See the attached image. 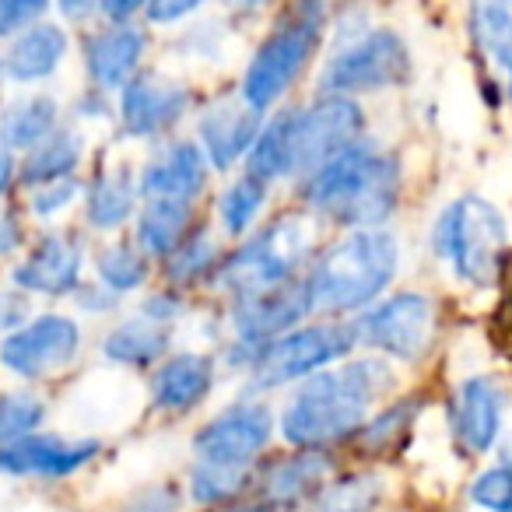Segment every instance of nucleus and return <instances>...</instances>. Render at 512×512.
Masks as SVG:
<instances>
[{"label": "nucleus", "mask_w": 512, "mask_h": 512, "mask_svg": "<svg viewBox=\"0 0 512 512\" xmlns=\"http://www.w3.org/2000/svg\"><path fill=\"white\" fill-rule=\"evenodd\" d=\"M397 372L383 355L344 358L302 379L281 411L278 432L292 449H330L351 439L376 404L390 397Z\"/></svg>", "instance_id": "1"}, {"label": "nucleus", "mask_w": 512, "mask_h": 512, "mask_svg": "<svg viewBox=\"0 0 512 512\" xmlns=\"http://www.w3.org/2000/svg\"><path fill=\"white\" fill-rule=\"evenodd\" d=\"M400 186L404 172L397 155L365 134L299 179L306 211L341 228L386 225L400 204Z\"/></svg>", "instance_id": "2"}, {"label": "nucleus", "mask_w": 512, "mask_h": 512, "mask_svg": "<svg viewBox=\"0 0 512 512\" xmlns=\"http://www.w3.org/2000/svg\"><path fill=\"white\" fill-rule=\"evenodd\" d=\"M400 271V242L386 225L344 228L341 239L323 246L306 271L316 313L348 316L383 299Z\"/></svg>", "instance_id": "3"}, {"label": "nucleus", "mask_w": 512, "mask_h": 512, "mask_svg": "<svg viewBox=\"0 0 512 512\" xmlns=\"http://www.w3.org/2000/svg\"><path fill=\"white\" fill-rule=\"evenodd\" d=\"M316 253H320V218L309 211H288L246 235V242L235 253L221 256L218 271L211 274L207 285L235 299L256 288L302 278Z\"/></svg>", "instance_id": "4"}, {"label": "nucleus", "mask_w": 512, "mask_h": 512, "mask_svg": "<svg viewBox=\"0 0 512 512\" xmlns=\"http://www.w3.org/2000/svg\"><path fill=\"white\" fill-rule=\"evenodd\" d=\"M323 0H295L271 36L256 46L242 74L239 99L264 116L299 85L323 39Z\"/></svg>", "instance_id": "5"}, {"label": "nucleus", "mask_w": 512, "mask_h": 512, "mask_svg": "<svg viewBox=\"0 0 512 512\" xmlns=\"http://www.w3.org/2000/svg\"><path fill=\"white\" fill-rule=\"evenodd\" d=\"M505 246H509V225H505L502 211L477 193L456 197L435 218V256L453 271V278L467 281L474 288L495 285Z\"/></svg>", "instance_id": "6"}, {"label": "nucleus", "mask_w": 512, "mask_h": 512, "mask_svg": "<svg viewBox=\"0 0 512 512\" xmlns=\"http://www.w3.org/2000/svg\"><path fill=\"white\" fill-rule=\"evenodd\" d=\"M313 313L316 306H313V292L306 285V274L228 299V327H232V337H228L225 365L246 372L267 344L278 341L288 330H295L299 323H306Z\"/></svg>", "instance_id": "7"}, {"label": "nucleus", "mask_w": 512, "mask_h": 512, "mask_svg": "<svg viewBox=\"0 0 512 512\" xmlns=\"http://www.w3.org/2000/svg\"><path fill=\"white\" fill-rule=\"evenodd\" d=\"M85 327L64 309H36L8 337H0V372L18 386H43L78 365Z\"/></svg>", "instance_id": "8"}, {"label": "nucleus", "mask_w": 512, "mask_h": 512, "mask_svg": "<svg viewBox=\"0 0 512 512\" xmlns=\"http://www.w3.org/2000/svg\"><path fill=\"white\" fill-rule=\"evenodd\" d=\"M355 348L358 341L351 320H337V316L306 320L288 334H281L278 341H271L253 358V365L246 369L249 386L256 393L278 390V386H299L302 379L316 376L327 365L344 362Z\"/></svg>", "instance_id": "9"}, {"label": "nucleus", "mask_w": 512, "mask_h": 512, "mask_svg": "<svg viewBox=\"0 0 512 512\" xmlns=\"http://www.w3.org/2000/svg\"><path fill=\"white\" fill-rule=\"evenodd\" d=\"M274 439V414L260 397H242L221 407L207 425L197 428L190 442L193 467L218 470V474L253 477L264 463V453Z\"/></svg>", "instance_id": "10"}, {"label": "nucleus", "mask_w": 512, "mask_h": 512, "mask_svg": "<svg viewBox=\"0 0 512 512\" xmlns=\"http://www.w3.org/2000/svg\"><path fill=\"white\" fill-rule=\"evenodd\" d=\"M88 239L74 228L50 225L29 239L15 264L8 267V285L25 292L32 302H71L85 281Z\"/></svg>", "instance_id": "11"}, {"label": "nucleus", "mask_w": 512, "mask_h": 512, "mask_svg": "<svg viewBox=\"0 0 512 512\" xmlns=\"http://www.w3.org/2000/svg\"><path fill=\"white\" fill-rule=\"evenodd\" d=\"M411 71V50L393 29H369L334 53L320 71V95H358L386 92L400 85Z\"/></svg>", "instance_id": "12"}, {"label": "nucleus", "mask_w": 512, "mask_h": 512, "mask_svg": "<svg viewBox=\"0 0 512 512\" xmlns=\"http://www.w3.org/2000/svg\"><path fill=\"white\" fill-rule=\"evenodd\" d=\"M355 341L393 362H418L435 344V302L421 292H393L351 320Z\"/></svg>", "instance_id": "13"}, {"label": "nucleus", "mask_w": 512, "mask_h": 512, "mask_svg": "<svg viewBox=\"0 0 512 512\" xmlns=\"http://www.w3.org/2000/svg\"><path fill=\"white\" fill-rule=\"evenodd\" d=\"M102 456V439L95 435H64L53 428L25 435L0 449V477L8 481L64 484L88 470Z\"/></svg>", "instance_id": "14"}, {"label": "nucleus", "mask_w": 512, "mask_h": 512, "mask_svg": "<svg viewBox=\"0 0 512 512\" xmlns=\"http://www.w3.org/2000/svg\"><path fill=\"white\" fill-rule=\"evenodd\" d=\"M193 106V95L183 81L158 71H141L113 95V120L130 141H158L179 127Z\"/></svg>", "instance_id": "15"}, {"label": "nucleus", "mask_w": 512, "mask_h": 512, "mask_svg": "<svg viewBox=\"0 0 512 512\" xmlns=\"http://www.w3.org/2000/svg\"><path fill=\"white\" fill-rule=\"evenodd\" d=\"M365 116L355 99L344 95H316L309 106L292 109V148H295V179L309 176L334 151L362 137Z\"/></svg>", "instance_id": "16"}, {"label": "nucleus", "mask_w": 512, "mask_h": 512, "mask_svg": "<svg viewBox=\"0 0 512 512\" xmlns=\"http://www.w3.org/2000/svg\"><path fill=\"white\" fill-rule=\"evenodd\" d=\"M151 36L141 22H95L81 32L78 53L88 85L116 95L130 78L144 71Z\"/></svg>", "instance_id": "17"}, {"label": "nucleus", "mask_w": 512, "mask_h": 512, "mask_svg": "<svg viewBox=\"0 0 512 512\" xmlns=\"http://www.w3.org/2000/svg\"><path fill=\"white\" fill-rule=\"evenodd\" d=\"M334 470L337 460L330 449H292L256 467L249 495H256V505H264L267 512L295 509L302 502H316L320 491L334 481Z\"/></svg>", "instance_id": "18"}, {"label": "nucleus", "mask_w": 512, "mask_h": 512, "mask_svg": "<svg viewBox=\"0 0 512 512\" xmlns=\"http://www.w3.org/2000/svg\"><path fill=\"white\" fill-rule=\"evenodd\" d=\"M74 50L71 25L60 18H43L29 25L8 43H0V64H4V81L8 88H43L64 71L67 57Z\"/></svg>", "instance_id": "19"}, {"label": "nucleus", "mask_w": 512, "mask_h": 512, "mask_svg": "<svg viewBox=\"0 0 512 512\" xmlns=\"http://www.w3.org/2000/svg\"><path fill=\"white\" fill-rule=\"evenodd\" d=\"M505 407H509V390L498 376L481 372V376L463 379L449 404L456 446H463L467 456H488L502 439Z\"/></svg>", "instance_id": "20"}, {"label": "nucleus", "mask_w": 512, "mask_h": 512, "mask_svg": "<svg viewBox=\"0 0 512 512\" xmlns=\"http://www.w3.org/2000/svg\"><path fill=\"white\" fill-rule=\"evenodd\" d=\"M211 183V165L197 141H165L155 144L144 165L137 169V186L144 197H169L197 204Z\"/></svg>", "instance_id": "21"}, {"label": "nucleus", "mask_w": 512, "mask_h": 512, "mask_svg": "<svg viewBox=\"0 0 512 512\" xmlns=\"http://www.w3.org/2000/svg\"><path fill=\"white\" fill-rule=\"evenodd\" d=\"M214 379H218V362L204 351H179V355H165L162 362L151 369L148 397L158 414H190L211 397Z\"/></svg>", "instance_id": "22"}, {"label": "nucleus", "mask_w": 512, "mask_h": 512, "mask_svg": "<svg viewBox=\"0 0 512 512\" xmlns=\"http://www.w3.org/2000/svg\"><path fill=\"white\" fill-rule=\"evenodd\" d=\"M260 127H264V116L242 99H218L197 120V144L211 169L228 172L246 162Z\"/></svg>", "instance_id": "23"}, {"label": "nucleus", "mask_w": 512, "mask_h": 512, "mask_svg": "<svg viewBox=\"0 0 512 512\" xmlns=\"http://www.w3.org/2000/svg\"><path fill=\"white\" fill-rule=\"evenodd\" d=\"M67 123V109L50 88H15L0 99V141L15 155L43 144Z\"/></svg>", "instance_id": "24"}, {"label": "nucleus", "mask_w": 512, "mask_h": 512, "mask_svg": "<svg viewBox=\"0 0 512 512\" xmlns=\"http://www.w3.org/2000/svg\"><path fill=\"white\" fill-rule=\"evenodd\" d=\"M137 207H141V186H137V172L123 169V165H109L99 169L92 179H85V193H81V221L92 235H116L134 221Z\"/></svg>", "instance_id": "25"}, {"label": "nucleus", "mask_w": 512, "mask_h": 512, "mask_svg": "<svg viewBox=\"0 0 512 512\" xmlns=\"http://www.w3.org/2000/svg\"><path fill=\"white\" fill-rule=\"evenodd\" d=\"M467 29L481 64L512 99V0H470Z\"/></svg>", "instance_id": "26"}, {"label": "nucleus", "mask_w": 512, "mask_h": 512, "mask_svg": "<svg viewBox=\"0 0 512 512\" xmlns=\"http://www.w3.org/2000/svg\"><path fill=\"white\" fill-rule=\"evenodd\" d=\"M88 158V137L78 123L67 120L60 130H53L43 144L18 155V193L32 186L53 183V179L81 176V165Z\"/></svg>", "instance_id": "27"}, {"label": "nucleus", "mask_w": 512, "mask_h": 512, "mask_svg": "<svg viewBox=\"0 0 512 512\" xmlns=\"http://www.w3.org/2000/svg\"><path fill=\"white\" fill-rule=\"evenodd\" d=\"M172 348V327L148 320L144 313H130L102 334V358L120 369H155Z\"/></svg>", "instance_id": "28"}, {"label": "nucleus", "mask_w": 512, "mask_h": 512, "mask_svg": "<svg viewBox=\"0 0 512 512\" xmlns=\"http://www.w3.org/2000/svg\"><path fill=\"white\" fill-rule=\"evenodd\" d=\"M197 225V204L169 197H144L134 214V242L148 260H165Z\"/></svg>", "instance_id": "29"}, {"label": "nucleus", "mask_w": 512, "mask_h": 512, "mask_svg": "<svg viewBox=\"0 0 512 512\" xmlns=\"http://www.w3.org/2000/svg\"><path fill=\"white\" fill-rule=\"evenodd\" d=\"M92 267H95V281L106 285L116 299H130V295H141L151 281V264L148 256L137 249L134 239H109L95 249L92 256Z\"/></svg>", "instance_id": "30"}, {"label": "nucleus", "mask_w": 512, "mask_h": 512, "mask_svg": "<svg viewBox=\"0 0 512 512\" xmlns=\"http://www.w3.org/2000/svg\"><path fill=\"white\" fill-rule=\"evenodd\" d=\"M218 264H221L218 239H214V232L207 225H193L190 235L162 260L165 278H169V285L179 288V292L200 285V281H211Z\"/></svg>", "instance_id": "31"}, {"label": "nucleus", "mask_w": 512, "mask_h": 512, "mask_svg": "<svg viewBox=\"0 0 512 512\" xmlns=\"http://www.w3.org/2000/svg\"><path fill=\"white\" fill-rule=\"evenodd\" d=\"M46 421H50V400L36 386L0 390V449L46 428Z\"/></svg>", "instance_id": "32"}, {"label": "nucleus", "mask_w": 512, "mask_h": 512, "mask_svg": "<svg viewBox=\"0 0 512 512\" xmlns=\"http://www.w3.org/2000/svg\"><path fill=\"white\" fill-rule=\"evenodd\" d=\"M267 193H271V186L260 183V179L249 176V172H242L239 179H232V183L225 186V193L218 197V221H221V228H225L232 239L246 235L249 228L256 225L260 211L267 207Z\"/></svg>", "instance_id": "33"}, {"label": "nucleus", "mask_w": 512, "mask_h": 512, "mask_svg": "<svg viewBox=\"0 0 512 512\" xmlns=\"http://www.w3.org/2000/svg\"><path fill=\"white\" fill-rule=\"evenodd\" d=\"M418 411H421L418 400H397V404H386L383 411L372 414V418L365 421L351 439L358 442L362 453L379 456V453H386V449H393V446L404 442V435L411 432V425L418 421Z\"/></svg>", "instance_id": "34"}, {"label": "nucleus", "mask_w": 512, "mask_h": 512, "mask_svg": "<svg viewBox=\"0 0 512 512\" xmlns=\"http://www.w3.org/2000/svg\"><path fill=\"white\" fill-rule=\"evenodd\" d=\"M81 193H85V179L81 176H67V179H53V183L32 186L22 190V211L32 225H57L64 214H71L74 207H81Z\"/></svg>", "instance_id": "35"}, {"label": "nucleus", "mask_w": 512, "mask_h": 512, "mask_svg": "<svg viewBox=\"0 0 512 512\" xmlns=\"http://www.w3.org/2000/svg\"><path fill=\"white\" fill-rule=\"evenodd\" d=\"M379 477L372 474H344V477H334L327 488L320 491L316 505L323 512H369L379 498V488H376Z\"/></svg>", "instance_id": "36"}, {"label": "nucleus", "mask_w": 512, "mask_h": 512, "mask_svg": "<svg viewBox=\"0 0 512 512\" xmlns=\"http://www.w3.org/2000/svg\"><path fill=\"white\" fill-rule=\"evenodd\" d=\"M470 498L484 512H512V456H502L495 467L481 470L470 484Z\"/></svg>", "instance_id": "37"}, {"label": "nucleus", "mask_w": 512, "mask_h": 512, "mask_svg": "<svg viewBox=\"0 0 512 512\" xmlns=\"http://www.w3.org/2000/svg\"><path fill=\"white\" fill-rule=\"evenodd\" d=\"M32 239V221L25 218L22 204L0 207V267H11Z\"/></svg>", "instance_id": "38"}, {"label": "nucleus", "mask_w": 512, "mask_h": 512, "mask_svg": "<svg viewBox=\"0 0 512 512\" xmlns=\"http://www.w3.org/2000/svg\"><path fill=\"white\" fill-rule=\"evenodd\" d=\"M53 15V0H0V43Z\"/></svg>", "instance_id": "39"}, {"label": "nucleus", "mask_w": 512, "mask_h": 512, "mask_svg": "<svg viewBox=\"0 0 512 512\" xmlns=\"http://www.w3.org/2000/svg\"><path fill=\"white\" fill-rule=\"evenodd\" d=\"M183 309H186L183 292L169 285V288H158V292L144 295L141 306H137V313H144L148 320L162 323V327H176V323L183 320Z\"/></svg>", "instance_id": "40"}, {"label": "nucleus", "mask_w": 512, "mask_h": 512, "mask_svg": "<svg viewBox=\"0 0 512 512\" xmlns=\"http://www.w3.org/2000/svg\"><path fill=\"white\" fill-rule=\"evenodd\" d=\"M71 306L78 316H113L123 306V299H116L99 281H81V288L71 295Z\"/></svg>", "instance_id": "41"}, {"label": "nucleus", "mask_w": 512, "mask_h": 512, "mask_svg": "<svg viewBox=\"0 0 512 512\" xmlns=\"http://www.w3.org/2000/svg\"><path fill=\"white\" fill-rule=\"evenodd\" d=\"M32 313H36V302L4 281V285H0V337H8L11 330L22 327Z\"/></svg>", "instance_id": "42"}, {"label": "nucleus", "mask_w": 512, "mask_h": 512, "mask_svg": "<svg viewBox=\"0 0 512 512\" xmlns=\"http://www.w3.org/2000/svg\"><path fill=\"white\" fill-rule=\"evenodd\" d=\"M179 498L183 495H179V488H172V484H148V488L134 491L123 509L127 512H176Z\"/></svg>", "instance_id": "43"}, {"label": "nucleus", "mask_w": 512, "mask_h": 512, "mask_svg": "<svg viewBox=\"0 0 512 512\" xmlns=\"http://www.w3.org/2000/svg\"><path fill=\"white\" fill-rule=\"evenodd\" d=\"M207 0H148L144 4V22L148 25H179L197 15Z\"/></svg>", "instance_id": "44"}, {"label": "nucleus", "mask_w": 512, "mask_h": 512, "mask_svg": "<svg viewBox=\"0 0 512 512\" xmlns=\"http://www.w3.org/2000/svg\"><path fill=\"white\" fill-rule=\"evenodd\" d=\"M71 123H88V120H113V95L99 92V88L88 85L85 92L74 99L71 106Z\"/></svg>", "instance_id": "45"}, {"label": "nucleus", "mask_w": 512, "mask_h": 512, "mask_svg": "<svg viewBox=\"0 0 512 512\" xmlns=\"http://www.w3.org/2000/svg\"><path fill=\"white\" fill-rule=\"evenodd\" d=\"M53 11L71 29H88L99 22V0H53Z\"/></svg>", "instance_id": "46"}, {"label": "nucleus", "mask_w": 512, "mask_h": 512, "mask_svg": "<svg viewBox=\"0 0 512 512\" xmlns=\"http://www.w3.org/2000/svg\"><path fill=\"white\" fill-rule=\"evenodd\" d=\"M18 197V155L0 141V207L15 204Z\"/></svg>", "instance_id": "47"}, {"label": "nucleus", "mask_w": 512, "mask_h": 512, "mask_svg": "<svg viewBox=\"0 0 512 512\" xmlns=\"http://www.w3.org/2000/svg\"><path fill=\"white\" fill-rule=\"evenodd\" d=\"M148 0H99V22H137Z\"/></svg>", "instance_id": "48"}, {"label": "nucleus", "mask_w": 512, "mask_h": 512, "mask_svg": "<svg viewBox=\"0 0 512 512\" xmlns=\"http://www.w3.org/2000/svg\"><path fill=\"white\" fill-rule=\"evenodd\" d=\"M221 4L232 11H264L267 4H274V0H221Z\"/></svg>", "instance_id": "49"}, {"label": "nucleus", "mask_w": 512, "mask_h": 512, "mask_svg": "<svg viewBox=\"0 0 512 512\" xmlns=\"http://www.w3.org/2000/svg\"><path fill=\"white\" fill-rule=\"evenodd\" d=\"M221 512H267V509L256 502H235V505H221Z\"/></svg>", "instance_id": "50"}, {"label": "nucleus", "mask_w": 512, "mask_h": 512, "mask_svg": "<svg viewBox=\"0 0 512 512\" xmlns=\"http://www.w3.org/2000/svg\"><path fill=\"white\" fill-rule=\"evenodd\" d=\"M4 92H8V81H4V64H0V99H4Z\"/></svg>", "instance_id": "51"}]
</instances>
